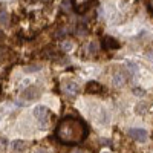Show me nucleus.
Returning <instances> with one entry per match:
<instances>
[{
    "label": "nucleus",
    "mask_w": 153,
    "mask_h": 153,
    "mask_svg": "<svg viewBox=\"0 0 153 153\" xmlns=\"http://www.w3.org/2000/svg\"><path fill=\"white\" fill-rule=\"evenodd\" d=\"M0 89H2V81H0Z\"/></svg>",
    "instance_id": "obj_21"
},
{
    "label": "nucleus",
    "mask_w": 153,
    "mask_h": 153,
    "mask_svg": "<svg viewBox=\"0 0 153 153\" xmlns=\"http://www.w3.org/2000/svg\"><path fill=\"white\" fill-rule=\"evenodd\" d=\"M104 89L98 81H89L86 84V94H91V95H101Z\"/></svg>",
    "instance_id": "obj_6"
},
{
    "label": "nucleus",
    "mask_w": 153,
    "mask_h": 153,
    "mask_svg": "<svg viewBox=\"0 0 153 153\" xmlns=\"http://www.w3.org/2000/svg\"><path fill=\"white\" fill-rule=\"evenodd\" d=\"M34 153H49V152H48V150H45V149H37Z\"/></svg>",
    "instance_id": "obj_18"
},
{
    "label": "nucleus",
    "mask_w": 153,
    "mask_h": 153,
    "mask_svg": "<svg viewBox=\"0 0 153 153\" xmlns=\"http://www.w3.org/2000/svg\"><path fill=\"white\" fill-rule=\"evenodd\" d=\"M129 135L135 139V141H138V143H144L146 139L149 138V133L144 129H130L129 130Z\"/></svg>",
    "instance_id": "obj_5"
},
{
    "label": "nucleus",
    "mask_w": 153,
    "mask_h": 153,
    "mask_svg": "<svg viewBox=\"0 0 153 153\" xmlns=\"http://www.w3.org/2000/svg\"><path fill=\"white\" fill-rule=\"evenodd\" d=\"M72 48H74V43L69 42V40H68V42H63V45H61V49L65 51V52H69Z\"/></svg>",
    "instance_id": "obj_12"
},
{
    "label": "nucleus",
    "mask_w": 153,
    "mask_h": 153,
    "mask_svg": "<svg viewBox=\"0 0 153 153\" xmlns=\"http://www.w3.org/2000/svg\"><path fill=\"white\" fill-rule=\"evenodd\" d=\"M34 117L37 118V121L40 123V126H48V123L51 121V112H49V109L48 107H45V106H37L35 109H34Z\"/></svg>",
    "instance_id": "obj_2"
},
{
    "label": "nucleus",
    "mask_w": 153,
    "mask_h": 153,
    "mask_svg": "<svg viewBox=\"0 0 153 153\" xmlns=\"http://www.w3.org/2000/svg\"><path fill=\"white\" fill-rule=\"evenodd\" d=\"M146 110H147V106H146V104H139V106L136 107V112H138V113H144Z\"/></svg>",
    "instance_id": "obj_16"
},
{
    "label": "nucleus",
    "mask_w": 153,
    "mask_h": 153,
    "mask_svg": "<svg viewBox=\"0 0 153 153\" xmlns=\"http://www.w3.org/2000/svg\"><path fill=\"white\" fill-rule=\"evenodd\" d=\"M94 2L95 0H72V5H74V9L76 14H84Z\"/></svg>",
    "instance_id": "obj_4"
},
{
    "label": "nucleus",
    "mask_w": 153,
    "mask_h": 153,
    "mask_svg": "<svg viewBox=\"0 0 153 153\" xmlns=\"http://www.w3.org/2000/svg\"><path fill=\"white\" fill-rule=\"evenodd\" d=\"M101 46L107 51H113V49H120V42L115 40L113 37H104L101 40Z\"/></svg>",
    "instance_id": "obj_7"
},
{
    "label": "nucleus",
    "mask_w": 153,
    "mask_h": 153,
    "mask_svg": "<svg viewBox=\"0 0 153 153\" xmlns=\"http://www.w3.org/2000/svg\"><path fill=\"white\" fill-rule=\"evenodd\" d=\"M8 49L6 48H3V46H0V61H3L6 57H8Z\"/></svg>",
    "instance_id": "obj_13"
},
{
    "label": "nucleus",
    "mask_w": 153,
    "mask_h": 153,
    "mask_svg": "<svg viewBox=\"0 0 153 153\" xmlns=\"http://www.w3.org/2000/svg\"><path fill=\"white\" fill-rule=\"evenodd\" d=\"M37 71H40V66H26V68H25V72H37Z\"/></svg>",
    "instance_id": "obj_15"
},
{
    "label": "nucleus",
    "mask_w": 153,
    "mask_h": 153,
    "mask_svg": "<svg viewBox=\"0 0 153 153\" xmlns=\"http://www.w3.org/2000/svg\"><path fill=\"white\" fill-rule=\"evenodd\" d=\"M26 149V143L22 141V139H16V141H12V150L14 152H23Z\"/></svg>",
    "instance_id": "obj_10"
},
{
    "label": "nucleus",
    "mask_w": 153,
    "mask_h": 153,
    "mask_svg": "<svg viewBox=\"0 0 153 153\" xmlns=\"http://www.w3.org/2000/svg\"><path fill=\"white\" fill-rule=\"evenodd\" d=\"M103 153H109V152H103Z\"/></svg>",
    "instance_id": "obj_22"
},
{
    "label": "nucleus",
    "mask_w": 153,
    "mask_h": 153,
    "mask_svg": "<svg viewBox=\"0 0 153 153\" xmlns=\"http://www.w3.org/2000/svg\"><path fill=\"white\" fill-rule=\"evenodd\" d=\"M126 80H127V75L124 72H117L113 75V78H112V83H113L115 87H121L126 83Z\"/></svg>",
    "instance_id": "obj_8"
},
{
    "label": "nucleus",
    "mask_w": 153,
    "mask_h": 153,
    "mask_svg": "<svg viewBox=\"0 0 153 153\" xmlns=\"http://www.w3.org/2000/svg\"><path fill=\"white\" fill-rule=\"evenodd\" d=\"M0 23H2V25H8V12H5V11L0 12Z\"/></svg>",
    "instance_id": "obj_14"
},
{
    "label": "nucleus",
    "mask_w": 153,
    "mask_h": 153,
    "mask_svg": "<svg viewBox=\"0 0 153 153\" xmlns=\"http://www.w3.org/2000/svg\"><path fill=\"white\" fill-rule=\"evenodd\" d=\"M135 92H136L135 95H139V97H143V95H144V92L141 91V89H135Z\"/></svg>",
    "instance_id": "obj_17"
},
{
    "label": "nucleus",
    "mask_w": 153,
    "mask_h": 153,
    "mask_svg": "<svg viewBox=\"0 0 153 153\" xmlns=\"http://www.w3.org/2000/svg\"><path fill=\"white\" fill-rule=\"evenodd\" d=\"M89 135V127L86 121H83L78 117H68L63 118L55 130V138L60 143L74 146V144H80Z\"/></svg>",
    "instance_id": "obj_1"
},
{
    "label": "nucleus",
    "mask_w": 153,
    "mask_h": 153,
    "mask_svg": "<svg viewBox=\"0 0 153 153\" xmlns=\"http://www.w3.org/2000/svg\"><path fill=\"white\" fill-rule=\"evenodd\" d=\"M98 52V46L95 45V43H89L87 46H86V54L91 57V55H95Z\"/></svg>",
    "instance_id": "obj_11"
},
{
    "label": "nucleus",
    "mask_w": 153,
    "mask_h": 153,
    "mask_svg": "<svg viewBox=\"0 0 153 153\" xmlns=\"http://www.w3.org/2000/svg\"><path fill=\"white\" fill-rule=\"evenodd\" d=\"M149 8H150V11L153 12V0H150V5H149Z\"/></svg>",
    "instance_id": "obj_19"
},
{
    "label": "nucleus",
    "mask_w": 153,
    "mask_h": 153,
    "mask_svg": "<svg viewBox=\"0 0 153 153\" xmlns=\"http://www.w3.org/2000/svg\"><path fill=\"white\" fill-rule=\"evenodd\" d=\"M74 153H83V152H74Z\"/></svg>",
    "instance_id": "obj_20"
},
{
    "label": "nucleus",
    "mask_w": 153,
    "mask_h": 153,
    "mask_svg": "<svg viewBox=\"0 0 153 153\" xmlns=\"http://www.w3.org/2000/svg\"><path fill=\"white\" fill-rule=\"evenodd\" d=\"M65 92L68 95H75L76 92H78V83H75V81H68L65 84Z\"/></svg>",
    "instance_id": "obj_9"
},
{
    "label": "nucleus",
    "mask_w": 153,
    "mask_h": 153,
    "mask_svg": "<svg viewBox=\"0 0 153 153\" xmlns=\"http://www.w3.org/2000/svg\"><path fill=\"white\" fill-rule=\"evenodd\" d=\"M40 92H42L40 87H37V86H29V87H26V89L23 91L22 98H23L25 101H34V100H37L38 97L42 95Z\"/></svg>",
    "instance_id": "obj_3"
}]
</instances>
